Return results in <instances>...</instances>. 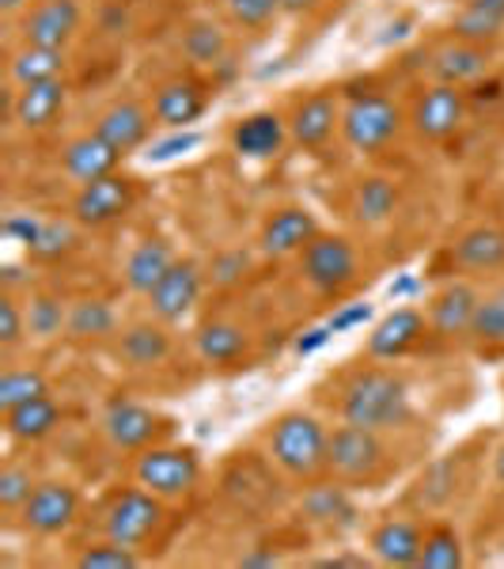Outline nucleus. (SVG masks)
Segmentation results:
<instances>
[{
	"mask_svg": "<svg viewBox=\"0 0 504 569\" xmlns=\"http://www.w3.org/2000/svg\"><path fill=\"white\" fill-rule=\"evenodd\" d=\"M455 262L466 266V270H497V266H504V232L493 224L471 228L455 243Z\"/></svg>",
	"mask_w": 504,
	"mask_h": 569,
	"instance_id": "nucleus-29",
	"label": "nucleus"
},
{
	"mask_svg": "<svg viewBox=\"0 0 504 569\" xmlns=\"http://www.w3.org/2000/svg\"><path fill=\"white\" fill-rule=\"evenodd\" d=\"M228 16L243 27H262L281 12V0H224Z\"/></svg>",
	"mask_w": 504,
	"mask_h": 569,
	"instance_id": "nucleus-44",
	"label": "nucleus"
},
{
	"mask_svg": "<svg viewBox=\"0 0 504 569\" xmlns=\"http://www.w3.org/2000/svg\"><path fill=\"white\" fill-rule=\"evenodd\" d=\"M421 543H425V531L414 520H383L369 536L375 562L383 566H417Z\"/></svg>",
	"mask_w": 504,
	"mask_h": 569,
	"instance_id": "nucleus-22",
	"label": "nucleus"
},
{
	"mask_svg": "<svg viewBox=\"0 0 504 569\" xmlns=\"http://www.w3.org/2000/svg\"><path fill=\"white\" fill-rule=\"evenodd\" d=\"M425 338V316L417 308H395L383 316L369 335V357L372 361H399Z\"/></svg>",
	"mask_w": 504,
	"mask_h": 569,
	"instance_id": "nucleus-14",
	"label": "nucleus"
},
{
	"mask_svg": "<svg viewBox=\"0 0 504 569\" xmlns=\"http://www.w3.org/2000/svg\"><path fill=\"white\" fill-rule=\"evenodd\" d=\"M182 53H187L194 66H216L228 53V34L220 31L213 20H194L182 31Z\"/></svg>",
	"mask_w": 504,
	"mask_h": 569,
	"instance_id": "nucleus-34",
	"label": "nucleus"
},
{
	"mask_svg": "<svg viewBox=\"0 0 504 569\" xmlns=\"http://www.w3.org/2000/svg\"><path fill=\"white\" fill-rule=\"evenodd\" d=\"M77 566L80 569H133V566H141V558H137L133 547H122V543H114V539H107V543H91L88 550H80Z\"/></svg>",
	"mask_w": 504,
	"mask_h": 569,
	"instance_id": "nucleus-41",
	"label": "nucleus"
},
{
	"mask_svg": "<svg viewBox=\"0 0 504 569\" xmlns=\"http://www.w3.org/2000/svg\"><path fill=\"white\" fill-rule=\"evenodd\" d=\"M319 236L315 217L308 213L304 206H285L278 209L270 220L262 224L259 236V251L270 254V259H285V254H300L304 247Z\"/></svg>",
	"mask_w": 504,
	"mask_h": 569,
	"instance_id": "nucleus-13",
	"label": "nucleus"
},
{
	"mask_svg": "<svg viewBox=\"0 0 504 569\" xmlns=\"http://www.w3.org/2000/svg\"><path fill=\"white\" fill-rule=\"evenodd\" d=\"M463 91L455 84H433L414 107V130L425 141H444L463 126Z\"/></svg>",
	"mask_w": 504,
	"mask_h": 569,
	"instance_id": "nucleus-15",
	"label": "nucleus"
},
{
	"mask_svg": "<svg viewBox=\"0 0 504 569\" xmlns=\"http://www.w3.org/2000/svg\"><path fill=\"white\" fill-rule=\"evenodd\" d=\"M34 482L31 479V471L20 463H8L4 471H0V509H8V512H20L27 498L34 493Z\"/></svg>",
	"mask_w": 504,
	"mask_h": 569,
	"instance_id": "nucleus-42",
	"label": "nucleus"
},
{
	"mask_svg": "<svg viewBox=\"0 0 504 569\" xmlns=\"http://www.w3.org/2000/svg\"><path fill=\"white\" fill-rule=\"evenodd\" d=\"M163 520V498H155L144 486L133 490H118L103 509V536L114 539L122 547H144L152 539V531Z\"/></svg>",
	"mask_w": 504,
	"mask_h": 569,
	"instance_id": "nucleus-4",
	"label": "nucleus"
},
{
	"mask_svg": "<svg viewBox=\"0 0 504 569\" xmlns=\"http://www.w3.org/2000/svg\"><path fill=\"white\" fill-rule=\"evenodd\" d=\"M39 228H42V220L31 217V213H12V217L4 220V236H8V240H16V243H23V247L34 243Z\"/></svg>",
	"mask_w": 504,
	"mask_h": 569,
	"instance_id": "nucleus-49",
	"label": "nucleus"
},
{
	"mask_svg": "<svg viewBox=\"0 0 504 569\" xmlns=\"http://www.w3.org/2000/svg\"><path fill=\"white\" fill-rule=\"evenodd\" d=\"M77 243H80V236H77V228H72L69 220H42L39 236H34V243L27 247V251H31L34 259H42V262H58V259H65Z\"/></svg>",
	"mask_w": 504,
	"mask_h": 569,
	"instance_id": "nucleus-38",
	"label": "nucleus"
},
{
	"mask_svg": "<svg viewBox=\"0 0 504 569\" xmlns=\"http://www.w3.org/2000/svg\"><path fill=\"white\" fill-rule=\"evenodd\" d=\"M171 421L163 415H155L152 407L130 399H114L103 415V433L118 452H144L160 433H168Z\"/></svg>",
	"mask_w": 504,
	"mask_h": 569,
	"instance_id": "nucleus-8",
	"label": "nucleus"
},
{
	"mask_svg": "<svg viewBox=\"0 0 504 569\" xmlns=\"http://www.w3.org/2000/svg\"><path fill=\"white\" fill-rule=\"evenodd\" d=\"M133 206V182L125 176H103L88 187H80L77 201H72V217L84 228H103Z\"/></svg>",
	"mask_w": 504,
	"mask_h": 569,
	"instance_id": "nucleus-10",
	"label": "nucleus"
},
{
	"mask_svg": "<svg viewBox=\"0 0 504 569\" xmlns=\"http://www.w3.org/2000/svg\"><path fill=\"white\" fill-rule=\"evenodd\" d=\"M12 80L20 88L42 84V80H58L65 72V50H50V46H27L12 58Z\"/></svg>",
	"mask_w": 504,
	"mask_h": 569,
	"instance_id": "nucleus-30",
	"label": "nucleus"
},
{
	"mask_svg": "<svg viewBox=\"0 0 504 569\" xmlns=\"http://www.w3.org/2000/svg\"><path fill=\"white\" fill-rule=\"evenodd\" d=\"M246 270H251V254L246 251H220L213 259V284L220 289H232V284H240L246 278Z\"/></svg>",
	"mask_w": 504,
	"mask_h": 569,
	"instance_id": "nucleus-46",
	"label": "nucleus"
},
{
	"mask_svg": "<svg viewBox=\"0 0 504 569\" xmlns=\"http://www.w3.org/2000/svg\"><path fill=\"white\" fill-rule=\"evenodd\" d=\"M326 445L330 433L323 421L304 410H285L281 418H273L270 437H265L270 460L292 479H315L319 471H326Z\"/></svg>",
	"mask_w": 504,
	"mask_h": 569,
	"instance_id": "nucleus-2",
	"label": "nucleus"
},
{
	"mask_svg": "<svg viewBox=\"0 0 504 569\" xmlns=\"http://www.w3.org/2000/svg\"><path fill=\"white\" fill-rule=\"evenodd\" d=\"M421 569H460L463 566V539L455 528L436 525L433 531H425V543H421Z\"/></svg>",
	"mask_w": 504,
	"mask_h": 569,
	"instance_id": "nucleus-36",
	"label": "nucleus"
},
{
	"mask_svg": "<svg viewBox=\"0 0 504 569\" xmlns=\"http://www.w3.org/2000/svg\"><path fill=\"white\" fill-rule=\"evenodd\" d=\"M118 163H122V152L110 141H103L95 130L84 137H72L65 144V152H61V168H65V176L72 182H80V187H88V182H95L103 176H114Z\"/></svg>",
	"mask_w": 504,
	"mask_h": 569,
	"instance_id": "nucleus-16",
	"label": "nucleus"
},
{
	"mask_svg": "<svg viewBox=\"0 0 504 569\" xmlns=\"http://www.w3.org/2000/svg\"><path fill=\"white\" fill-rule=\"evenodd\" d=\"M493 479L504 486V445L497 448V456H493Z\"/></svg>",
	"mask_w": 504,
	"mask_h": 569,
	"instance_id": "nucleus-54",
	"label": "nucleus"
},
{
	"mask_svg": "<svg viewBox=\"0 0 504 569\" xmlns=\"http://www.w3.org/2000/svg\"><path fill=\"white\" fill-rule=\"evenodd\" d=\"M300 273L308 278L311 289L319 292H342L356 278V251L342 236L319 232L304 251H300Z\"/></svg>",
	"mask_w": 504,
	"mask_h": 569,
	"instance_id": "nucleus-7",
	"label": "nucleus"
},
{
	"mask_svg": "<svg viewBox=\"0 0 504 569\" xmlns=\"http://www.w3.org/2000/svg\"><path fill=\"white\" fill-rule=\"evenodd\" d=\"M315 566H323V569H364L369 566V558L364 555H330V558H319Z\"/></svg>",
	"mask_w": 504,
	"mask_h": 569,
	"instance_id": "nucleus-52",
	"label": "nucleus"
},
{
	"mask_svg": "<svg viewBox=\"0 0 504 569\" xmlns=\"http://www.w3.org/2000/svg\"><path fill=\"white\" fill-rule=\"evenodd\" d=\"M452 31H455V39L485 46V42H493L504 31V16L497 12V8L482 4V0H466L463 12L455 16Z\"/></svg>",
	"mask_w": 504,
	"mask_h": 569,
	"instance_id": "nucleus-33",
	"label": "nucleus"
},
{
	"mask_svg": "<svg viewBox=\"0 0 504 569\" xmlns=\"http://www.w3.org/2000/svg\"><path fill=\"white\" fill-rule=\"evenodd\" d=\"M402 130V114L383 96H356L342 114V133L356 152H380Z\"/></svg>",
	"mask_w": 504,
	"mask_h": 569,
	"instance_id": "nucleus-6",
	"label": "nucleus"
},
{
	"mask_svg": "<svg viewBox=\"0 0 504 569\" xmlns=\"http://www.w3.org/2000/svg\"><path fill=\"white\" fill-rule=\"evenodd\" d=\"M23 316H27V335L34 338H58L69 323V308L58 297H31Z\"/></svg>",
	"mask_w": 504,
	"mask_h": 569,
	"instance_id": "nucleus-39",
	"label": "nucleus"
},
{
	"mask_svg": "<svg viewBox=\"0 0 504 569\" xmlns=\"http://www.w3.org/2000/svg\"><path fill=\"white\" fill-rule=\"evenodd\" d=\"M330 338H334V330H330L326 323H323V327H311V330H304V335L296 338V353H300V357H308V353L323 350Z\"/></svg>",
	"mask_w": 504,
	"mask_h": 569,
	"instance_id": "nucleus-50",
	"label": "nucleus"
},
{
	"mask_svg": "<svg viewBox=\"0 0 504 569\" xmlns=\"http://www.w3.org/2000/svg\"><path fill=\"white\" fill-rule=\"evenodd\" d=\"M77 512H80V493L69 482H39L20 509V517L23 528L34 531V536H61L65 528H72Z\"/></svg>",
	"mask_w": 504,
	"mask_h": 569,
	"instance_id": "nucleus-9",
	"label": "nucleus"
},
{
	"mask_svg": "<svg viewBox=\"0 0 504 569\" xmlns=\"http://www.w3.org/2000/svg\"><path fill=\"white\" fill-rule=\"evenodd\" d=\"M300 512L315 525H334V520L353 517V501L342 482H319L300 498Z\"/></svg>",
	"mask_w": 504,
	"mask_h": 569,
	"instance_id": "nucleus-31",
	"label": "nucleus"
},
{
	"mask_svg": "<svg viewBox=\"0 0 504 569\" xmlns=\"http://www.w3.org/2000/svg\"><path fill=\"white\" fill-rule=\"evenodd\" d=\"M311 8H319V0H281V12H289V16L311 12Z\"/></svg>",
	"mask_w": 504,
	"mask_h": 569,
	"instance_id": "nucleus-53",
	"label": "nucleus"
},
{
	"mask_svg": "<svg viewBox=\"0 0 504 569\" xmlns=\"http://www.w3.org/2000/svg\"><path fill=\"white\" fill-rule=\"evenodd\" d=\"M364 323H372V305H345L342 311H334V316L326 319V327L334 330V335H345V330L364 327Z\"/></svg>",
	"mask_w": 504,
	"mask_h": 569,
	"instance_id": "nucleus-48",
	"label": "nucleus"
},
{
	"mask_svg": "<svg viewBox=\"0 0 504 569\" xmlns=\"http://www.w3.org/2000/svg\"><path fill=\"white\" fill-rule=\"evenodd\" d=\"M342 126V114H337V103L334 96H326V91H319V96L304 99L296 110H292V141L300 144V149H323V144L334 137V130Z\"/></svg>",
	"mask_w": 504,
	"mask_h": 569,
	"instance_id": "nucleus-21",
	"label": "nucleus"
},
{
	"mask_svg": "<svg viewBox=\"0 0 504 569\" xmlns=\"http://www.w3.org/2000/svg\"><path fill=\"white\" fill-rule=\"evenodd\" d=\"M27 0H0V12H20Z\"/></svg>",
	"mask_w": 504,
	"mask_h": 569,
	"instance_id": "nucleus-55",
	"label": "nucleus"
},
{
	"mask_svg": "<svg viewBox=\"0 0 504 569\" xmlns=\"http://www.w3.org/2000/svg\"><path fill=\"white\" fill-rule=\"evenodd\" d=\"M198 297H201L198 262L175 259V266L163 273V281L149 292V308L160 323H179V319H187V311L198 305Z\"/></svg>",
	"mask_w": 504,
	"mask_h": 569,
	"instance_id": "nucleus-12",
	"label": "nucleus"
},
{
	"mask_svg": "<svg viewBox=\"0 0 504 569\" xmlns=\"http://www.w3.org/2000/svg\"><path fill=\"white\" fill-rule=\"evenodd\" d=\"M175 266V254H171V247L163 240H144L137 243L130 251V259H125V289L130 292H141V297H149L155 284L163 281V273Z\"/></svg>",
	"mask_w": 504,
	"mask_h": 569,
	"instance_id": "nucleus-26",
	"label": "nucleus"
},
{
	"mask_svg": "<svg viewBox=\"0 0 504 569\" xmlns=\"http://www.w3.org/2000/svg\"><path fill=\"white\" fill-rule=\"evenodd\" d=\"M232 144L246 160H265V156H273L285 144V122H281L273 110H254L243 122H235Z\"/></svg>",
	"mask_w": 504,
	"mask_h": 569,
	"instance_id": "nucleus-23",
	"label": "nucleus"
},
{
	"mask_svg": "<svg viewBox=\"0 0 504 569\" xmlns=\"http://www.w3.org/2000/svg\"><path fill=\"white\" fill-rule=\"evenodd\" d=\"M58 421H61V407L50 399V395H39V399L20 402V407L4 410L8 437H12V440H27V445H31V440L50 437L53 429H58Z\"/></svg>",
	"mask_w": 504,
	"mask_h": 569,
	"instance_id": "nucleus-27",
	"label": "nucleus"
},
{
	"mask_svg": "<svg viewBox=\"0 0 504 569\" xmlns=\"http://www.w3.org/2000/svg\"><path fill=\"white\" fill-rule=\"evenodd\" d=\"M65 99H69V88H65V80H61V77L20 88V91H16V99H12L16 126H23V130H46V126H50L53 118L65 110Z\"/></svg>",
	"mask_w": 504,
	"mask_h": 569,
	"instance_id": "nucleus-19",
	"label": "nucleus"
},
{
	"mask_svg": "<svg viewBox=\"0 0 504 569\" xmlns=\"http://www.w3.org/2000/svg\"><path fill=\"white\" fill-rule=\"evenodd\" d=\"M452 486H455V479H452V460H440V463L429 467L425 475H421L414 498L421 505H429V509H433V505H444L447 498H452Z\"/></svg>",
	"mask_w": 504,
	"mask_h": 569,
	"instance_id": "nucleus-43",
	"label": "nucleus"
},
{
	"mask_svg": "<svg viewBox=\"0 0 504 569\" xmlns=\"http://www.w3.org/2000/svg\"><path fill=\"white\" fill-rule=\"evenodd\" d=\"M39 395H50V383L39 369H8L0 376V410H12L20 402H31Z\"/></svg>",
	"mask_w": 504,
	"mask_h": 569,
	"instance_id": "nucleus-37",
	"label": "nucleus"
},
{
	"mask_svg": "<svg viewBox=\"0 0 504 569\" xmlns=\"http://www.w3.org/2000/svg\"><path fill=\"white\" fill-rule=\"evenodd\" d=\"M95 133L103 137V141L114 144V149L122 152V156H130V152L141 149L144 141H149L152 118H149V110H144L141 103H133V99H122V103L107 107L103 114H99Z\"/></svg>",
	"mask_w": 504,
	"mask_h": 569,
	"instance_id": "nucleus-18",
	"label": "nucleus"
},
{
	"mask_svg": "<svg viewBox=\"0 0 504 569\" xmlns=\"http://www.w3.org/2000/svg\"><path fill=\"white\" fill-rule=\"evenodd\" d=\"M137 486L152 490L155 498H182L201 479V456L190 445H149L133 463Z\"/></svg>",
	"mask_w": 504,
	"mask_h": 569,
	"instance_id": "nucleus-3",
	"label": "nucleus"
},
{
	"mask_svg": "<svg viewBox=\"0 0 504 569\" xmlns=\"http://www.w3.org/2000/svg\"><path fill=\"white\" fill-rule=\"evenodd\" d=\"M471 338L485 346H504V289L478 300L471 319Z\"/></svg>",
	"mask_w": 504,
	"mask_h": 569,
	"instance_id": "nucleus-40",
	"label": "nucleus"
},
{
	"mask_svg": "<svg viewBox=\"0 0 504 569\" xmlns=\"http://www.w3.org/2000/svg\"><path fill=\"white\" fill-rule=\"evenodd\" d=\"M383 467V440L375 429L337 426L326 445V471L337 482H372Z\"/></svg>",
	"mask_w": 504,
	"mask_h": 569,
	"instance_id": "nucleus-5",
	"label": "nucleus"
},
{
	"mask_svg": "<svg viewBox=\"0 0 504 569\" xmlns=\"http://www.w3.org/2000/svg\"><path fill=\"white\" fill-rule=\"evenodd\" d=\"M80 27V0H39L31 12L23 16L20 31L27 46H50V50H65Z\"/></svg>",
	"mask_w": 504,
	"mask_h": 569,
	"instance_id": "nucleus-11",
	"label": "nucleus"
},
{
	"mask_svg": "<svg viewBox=\"0 0 504 569\" xmlns=\"http://www.w3.org/2000/svg\"><path fill=\"white\" fill-rule=\"evenodd\" d=\"M27 335V316L20 311L12 297H0V346L4 350H16Z\"/></svg>",
	"mask_w": 504,
	"mask_h": 569,
	"instance_id": "nucleus-47",
	"label": "nucleus"
},
{
	"mask_svg": "<svg viewBox=\"0 0 504 569\" xmlns=\"http://www.w3.org/2000/svg\"><path fill=\"white\" fill-rule=\"evenodd\" d=\"M342 421L364 429H399L406 426L414 407H410V388L387 369H364L350 380V388L342 391Z\"/></svg>",
	"mask_w": 504,
	"mask_h": 569,
	"instance_id": "nucleus-1",
	"label": "nucleus"
},
{
	"mask_svg": "<svg viewBox=\"0 0 504 569\" xmlns=\"http://www.w3.org/2000/svg\"><path fill=\"white\" fill-rule=\"evenodd\" d=\"M118 353L130 369H152V365H163L171 357V335L163 330V323H133L122 330L118 338Z\"/></svg>",
	"mask_w": 504,
	"mask_h": 569,
	"instance_id": "nucleus-24",
	"label": "nucleus"
},
{
	"mask_svg": "<svg viewBox=\"0 0 504 569\" xmlns=\"http://www.w3.org/2000/svg\"><path fill=\"white\" fill-rule=\"evenodd\" d=\"M118 327V316L107 300H95V297H84L69 308V323H65V335L72 338H103L110 330Z\"/></svg>",
	"mask_w": 504,
	"mask_h": 569,
	"instance_id": "nucleus-35",
	"label": "nucleus"
},
{
	"mask_svg": "<svg viewBox=\"0 0 504 569\" xmlns=\"http://www.w3.org/2000/svg\"><path fill=\"white\" fill-rule=\"evenodd\" d=\"M209 107V96L198 80H168L152 99L155 122L171 126V130H187L190 122H198Z\"/></svg>",
	"mask_w": 504,
	"mask_h": 569,
	"instance_id": "nucleus-20",
	"label": "nucleus"
},
{
	"mask_svg": "<svg viewBox=\"0 0 504 569\" xmlns=\"http://www.w3.org/2000/svg\"><path fill=\"white\" fill-rule=\"evenodd\" d=\"M281 558H278V550L273 547H254L251 555H243L235 566H243V569H259V566H278Z\"/></svg>",
	"mask_w": 504,
	"mask_h": 569,
	"instance_id": "nucleus-51",
	"label": "nucleus"
},
{
	"mask_svg": "<svg viewBox=\"0 0 504 569\" xmlns=\"http://www.w3.org/2000/svg\"><path fill=\"white\" fill-rule=\"evenodd\" d=\"M399 206V190L391 179L383 176H372L364 179L361 187H356V198H353V213L361 224H383L391 213H395Z\"/></svg>",
	"mask_w": 504,
	"mask_h": 569,
	"instance_id": "nucleus-32",
	"label": "nucleus"
},
{
	"mask_svg": "<svg viewBox=\"0 0 504 569\" xmlns=\"http://www.w3.org/2000/svg\"><path fill=\"white\" fill-rule=\"evenodd\" d=\"M246 350H251V335L240 323L213 319V323L198 330V353L209 365H235Z\"/></svg>",
	"mask_w": 504,
	"mask_h": 569,
	"instance_id": "nucleus-28",
	"label": "nucleus"
},
{
	"mask_svg": "<svg viewBox=\"0 0 504 569\" xmlns=\"http://www.w3.org/2000/svg\"><path fill=\"white\" fill-rule=\"evenodd\" d=\"M478 300L482 297L474 292V284H466V281L444 284L433 297V305H429V327H433L440 338L471 335V319H474Z\"/></svg>",
	"mask_w": 504,
	"mask_h": 569,
	"instance_id": "nucleus-17",
	"label": "nucleus"
},
{
	"mask_svg": "<svg viewBox=\"0 0 504 569\" xmlns=\"http://www.w3.org/2000/svg\"><path fill=\"white\" fill-rule=\"evenodd\" d=\"M490 69V53H485V46L478 42H447L436 50L433 58V77L440 80V84H466V80H478L482 72Z\"/></svg>",
	"mask_w": 504,
	"mask_h": 569,
	"instance_id": "nucleus-25",
	"label": "nucleus"
},
{
	"mask_svg": "<svg viewBox=\"0 0 504 569\" xmlns=\"http://www.w3.org/2000/svg\"><path fill=\"white\" fill-rule=\"evenodd\" d=\"M201 144V133L194 130H175L171 137H163V141H155L149 152H144V160L149 163H168V160H179V156L194 152Z\"/></svg>",
	"mask_w": 504,
	"mask_h": 569,
	"instance_id": "nucleus-45",
	"label": "nucleus"
}]
</instances>
